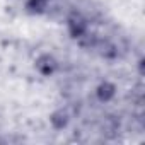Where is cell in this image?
I'll return each instance as SVG.
<instances>
[{
    "label": "cell",
    "instance_id": "obj_4",
    "mask_svg": "<svg viewBox=\"0 0 145 145\" xmlns=\"http://www.w3.org/2000/svg\"><path fill=\"white\" fill-rule=\"evenodd\" d=\"M116 94H118V86L113 80H108V79L101 80L94 89V96L101 104H108V103L114 101Z\"/></svg>",
    "mask_w": 145,
    "mask_h": 145
},
{
    "label": "cell",
    "instance_id": "obj_8",
    "mask_svg": "<svg viewBox=\"0 0 145 145\" xmlns=\"http://www.w3.org/2000/svg\"><path fill=\"white\" fill-rule=\"evenodd\" d=\"M48 2H53V0H48Z\"/></svg>",
    "mask_w": 145,
    "mask_h": 145
},
{
    "label": "cell",
    "instance_id": "obj_1",
    "mask_svg": "<svg viewBox=\"0 0 145 145\" xmlns=\"http://www.w3.org/2000/svg\"><path fill=\"white\" fill-rule=\"evenodd\" d=\"M65 27H67V33L72 39H80L86 33L91 31V26H89V21L84 14L74 10V12H70L65 19Z\"/></svg>",
    "mask_w": 145,
    "mask_h": 145
},
{
    "label": "cell",
    "instance_id": "obj_3",
    "mask_svg": "<svg viewBox=\"0 0 145 145\" xmlns=\"http://www.w3.org/2000/svg\"><path fill=\"white\" fill-rule=\"evenodd\" d=\"M92 51H96L103 60H108V61H113V60H116L120 56L116 43L111 41V39H108V38H97Z\"/></svg>",
    "mask_w": 145,
    "mask_h": 145
},
{
    "label": "cell",
    "instance_id": "obj_2",
    "mask_svg": "<svg viewBox=\"0 0 145 145\" xmlns=\"http://www.w3.org/2000/svg\"><path fill=\"white\" fill-rule=\"evenodd\" d=\"M34 70L38 72V74L44 79H50L53 75L58 74V70H60V61L58 58L53 55V53H39L34 60Z\"/></svg>",
    "mask_w": 145,
    "mask_h": 145
},
{
    "label": "cell",
    "instance_id": "obj_6",
    "mask_svg": "<svg viewBox=\"0 0 145 145\" xmlns=\"http://www.w3.org/2000/svg\"><path fill=\"white\" fill-rule=\"evenodd\" d=\"M48 7H50V2H48V0H26V2H24V10H26V14L34 16V17L44 16V14L48 12Z\"/></svg>",
    "mask_w": 145,
    "mask_h": 145
},
{
    "label": "cell",
    "instance_id": "obj_7",
    "mask_svg": "<svg viewBox=\"0 0 145 145\" xmlns=\"http://www.w3.org/2000/svg\"><path fill=\"white\" fill-rule=\"evenodd\" d=\"M143 65H145V58H143V56H140V58H138V61H137V67H138V74H140V75H143V74H145V70H143Z\"/></svg>",
    "mask_w": 145,
    "mask_h": 145
},
{
    "label": "cell",
    "instance_id": "obj_5",
    "mask_svg": "<svg viewBox=\"0 0 145 145\" xmlns=\"http://www.w3.org/2000/svg\"><path fill=\"white\" fill-rule=\"evenodd\" d=\"M48 121H50V126L55 130V131H63L68 128L70 121H72V114L65 109V108H56L50 113L48 116Z\"/></svg>",
    "mask_w": 145,
    "mask_h": 145
}]
</instances>
